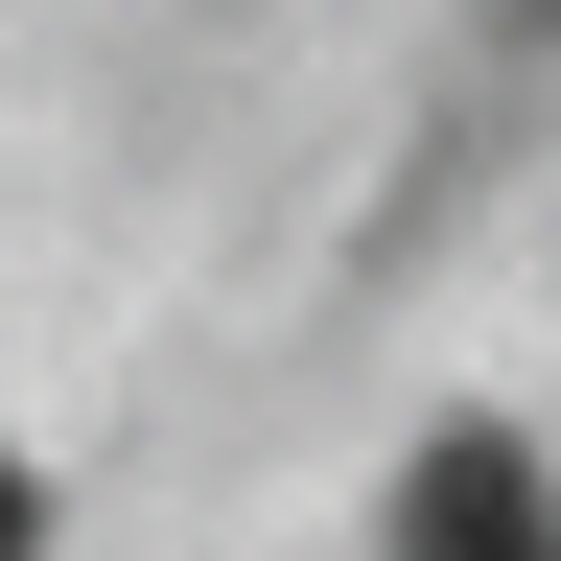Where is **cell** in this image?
<instances>
[{"label":"cell","mask_w":561,"mask_h":561,"mask_svg":"<svg viewBox=\"0 0 561 561\" xmlns=\"http://www.w3.org/2000/svg\"><path fill=\"white\" fill-rule=\"evenodd\" d=\"M0 561H47V468L24 445H0Z\"/></svg>","instance_id":"cell-2"},{"label":"cell","mask_w":561,"mask_h":561,"mask_svg":"<svg viewBox=\"0 0 561 561\" xmlns=\"http://www.w3.org/2000/svg\"><path fill=\"white\" fill-rule=\"evenodd\" d=\"M398 561H561V468L515 421H445V445L398 468Z\"/></svg>","instance_id":"cell-1"}]
</instances>
